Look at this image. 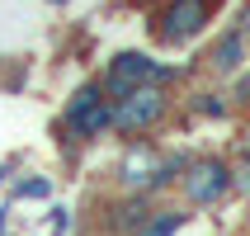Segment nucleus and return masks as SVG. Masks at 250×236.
<instances>
[{
  "mask_svg": "<svg viewBox=\"0 0 250 236\" xmlns=\"http://www.w3.org/2000/svg\"><path fill=\"white\" fill-rule=\"evenodd\" d=\"M47 194H52V184H47V180H24L19 189H14V198H47Z\"/></svg>",
  "mask_w": 250,
  "mask_h": 236,
  "instance_id": "obj_10",
  "label": "nucleus"
},
{
  "mask_svg": "<svg viewBox=\"0 0 250 236\" xmlns=\"http://www.w3.org/2000/svg\"><path fill=\"white\" fill-rule=\"evenodd\" d=\"M212 62H217V71H236L241 62H246V33H227L222 43H217V52H212Z\"/></svg>",
  "mask_w": 250,
  "mask_h": 236,
  "instance_id": "obj_7",
  "label": "nucleus"
},
{
  "mask_svg": "<svg viewBox=\"0 0 250 236\" xmlns=\"http://www.w3.org/2000/svg\"><path fill=\"white\" fill-rule=\"evenodd\" d=\"M212 19V0H175L166 14H161V38L166 43H189L203 33V24Z\"/></svg>",
  "mask_w": 250,
  "mask_h": 236,
  "instance_id": "obj_5",
  "label": "nucleus"
},
{
  "mask_svg": "<svg viewBox=\"0 0 250 236\" xmlns=\"http://www.w3.org/2000/svg\"><path fill=\"white\" fill-rule=\"evenodd\" d=\"M198 113H208V118H222V113H227V104H222L217 95H203V99H198Z\"/></svg>",
  "mask_w": 250,
  "mask_h": 236,
  "instance_id": "obj_12",
  "label": "nucleus"
},
{
  "mask_svg": "<svg viewBox=\"0 0 250 236\" xmlns=\"http://www.w3.org/2000/svg\"><path fill=\"white\" fill-rule=\"evenodd\" d=\"M109 118H113V104L99 95V85H81L71 95V104L62 109V128L71 137H99L109 128Z\"/></svg>",
  "mask_w": 250,
  "mask_h": 236,
  "instance_id": "obj_2",
  "label": "nucleus"
},
{
  "mask_svg": "<svg viewBox=\"0 0 250 236\" xmlns=\"http://www.w3.org/2000/svg\"><path fill=\"white\" fill-rule=\"evenodd\" d=\"M52 5H66V0H52Z\"/></svg>",
  "mask_w": 250,
  "mask_h": 236,
  "instance_id": "obj_13",
  "label": "nucleus"
},
{
  "mask_svg": "<svg viewBox=\"0 0 250 236\" xmlns=\"http://www.w3.org/2000/svg\"><path fill=\"white\" fill-rule=\"evenodd\" d=\"M175 71L170 66H156L146 52H118L109 62V95H127V90H137V85H161V81H170Z\"/></svg>",
  "mask_w": 250,
  "mask_h": 236,
  "instance_id": "obj_4",
  "label": "nucleus"
},
{
  "mask_svg": "<svg viewBox=\"0 0 250 236\" xmlns=\"http://www.w3.org/2000/svg\"><path fill=\"white\" fill-rule=\"evenodd\" d=\"M166 118V95H161V85H137V90H127V95L113 99V118L109 128L127 132V137H137L146 128H156Z\"/></svg>",
  "mask_w": 250,
  "mask_h": 236,
  "instance_id": "obj_1",
  "label": "nucleus"
},
{
  "mask_svg": "<svg viewBox=\"0 0 250 236\" xmlns=\"http://www.w3.org/2000/svg\"><path fill=\"white\" fill-rule=\"evenodd\" d=\"M184 189H189V203L208 208V203H217V198L231 189V170H227L222 161H194L189 175H184Z\"/></svg>",
  "mask_w": 250,
  "mask_h": 236,
  "instance_id": "obj_6",
  "label": "nucleus"
},
{
  "mask_svg": "<svg viewBox=\"0 0 250 236\" xmlns=\"http://www.w3.org/2000/svg\"><path fill=\"white\" fill-rule=\"evenodd\" d=\"M146 217H151V213H146L142 194H137V203H123V208H118V227H123V232H137V227L146 222Z\"/></svg>",
  "mask_w": 250,
  "mask_h": 236,
  "instance_id": "obj_9",
  "label": "nucleus"
},
{
  "mask_svg": "<svg viewBox=\"0 0 250 236\" xmlns=\"http://www.w3.org/2000/svg\"><path fill=\"white\" fill-rule=\"evenodd\" d=\"M231 180H236L241 189H246V194H250V142H246V147H241V166H236V175H231Z\"/></svg>",
  "mask_w": 250,
  "mask_h": 236,
  "instance_id": "obj_11",
  "label": "nucleus"
},
{
  "mask_svg": "<svg viewBox=\"0 0 250 236\" xmlns=\"http://www.w3.org/2000/svg\"><path fill=\"white\" fill-rule=\"evenodd\" d=\"M180 227H184L180 213H161V217H146V222L137 227V236H175Z\"/></svg>",
  "mask_w": 250,
  "mask_h": 236,
  "instance_id": "obj_8",
  "label": "nucleus"
},
{
  "mask_svg": "<svg viewBox=\"0 0 250 236\" xmlns=\"http://www.w3.org/2000/svg\"><path fill=\"white\" fill-rule=\"evenodd\" d=\"M175 170H180V161H161V156H156L146 142H137V147L123 156V166H118V180H123L127 189L146 194V189H161V184H170V175H175Z\"/></svg>",
  "mask_w": 250,
  "mask_h": 236,
  "instance_id": "obj_3",
  "label": "nucleus"
}]
</instances>
